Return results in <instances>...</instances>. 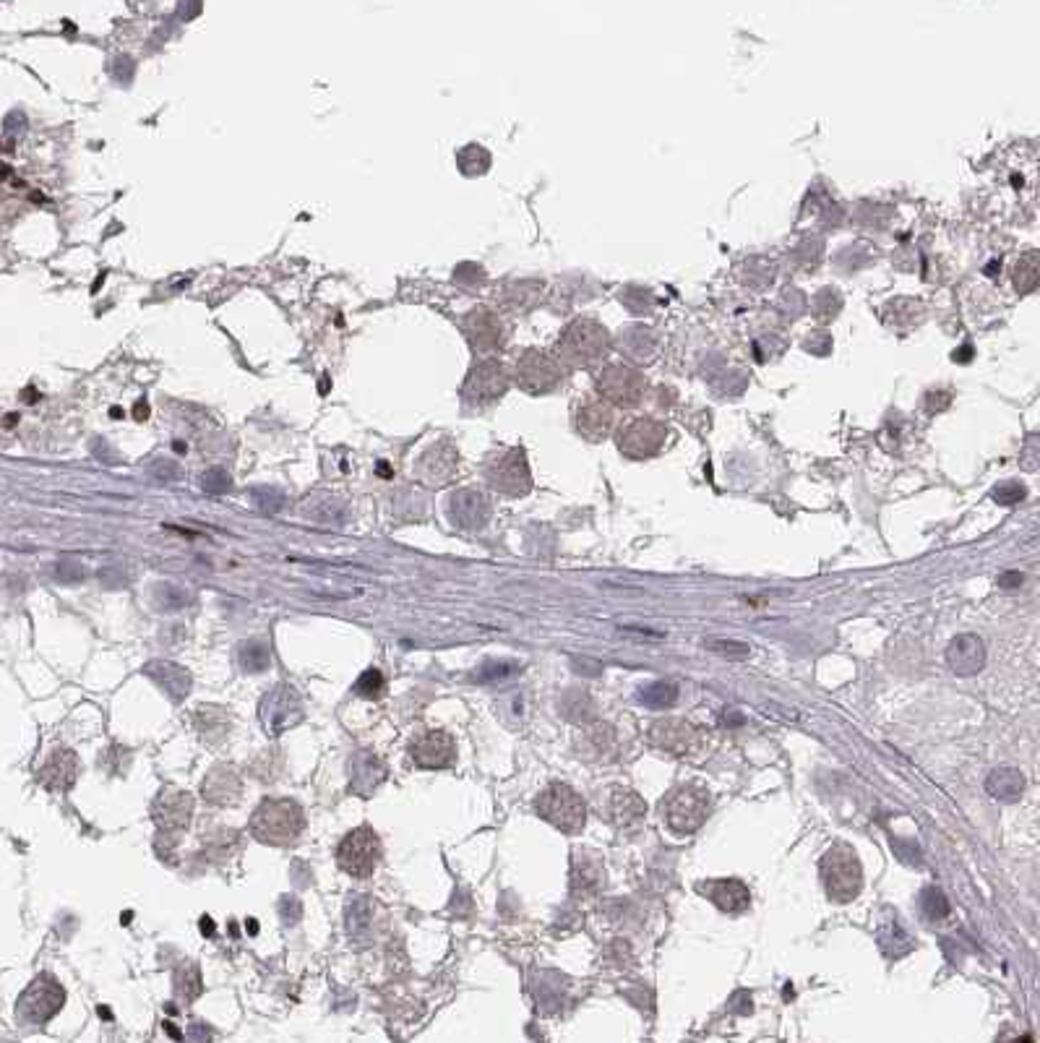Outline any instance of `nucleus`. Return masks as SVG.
<instances>
[{
  "label": "nucleus",
  "mask_w": 1040,
  "mask_h": 1043,
  "mask_svg": "<svg viewBox=\"0 0 1040 1043\" xmlns=\"http://www.w3.org/2000/svg\"><path fill=\"white\" fill-rule=\"evenodd\" d=\"M269 647L261 645V642H248L243 650H240V665L243 671L248 673H259L264 668H269Z\"/></svg>",
  "instance_id": "f704fd0d"
},
{
  "label": "nucleus",
  "mask_w": 1040,
  "mask_h": 1043,
  "mask_svg": "<svg viewBox=\"0 0 1040 1043\" xmlns=\"http://www.w3.org/2000/svg\"><path fill=\"white\" fill-rule=\"evenodd\" d=\"M994 499L999 501V504H1017V501L1025 499V488H1022L1020 483H1004L1001 488H996L994 491Z\"/></svg>",
  "instance_id": "4c0bfd02"
},
{
  "label": "nucleus",
  "mask_w": 1040,
  "mask_h": 1043,
  "mask_svg": "<svg viewBox=\"0 0 1040 1043\" xmlns=\"http://www.w3.org/2000/svg\"><path fill=\"white\" fill-rule=\"evenodd\" d=\"M1025 775L1014 767H999L988 775L986 780V791L988 796L996 798V801H1004V804H1012V801H1020L1022 793H1025Z\"/></svg>",
  "instance_id": "bb28decb"
},
{
  "label": "nucleus",
  "mask_w": 1040,
  "mask_h": 1043,
  "mask_svg": "<svg viewBox=\"0 0 1040 1043\" xmlns=\"http://www.w3.org/2000/svg\"><path fill=\"white\" fill-rule=\"evenodd\" d=\"M152 817L162 835L175 838L178 832H186L193 817V796L178 788H165L159 793L152 806Z\"/></svg>",
  "instance_id": "dca6fc26"
},
{
  "label": "nucleus",
  "mask_w": 1040,
  "mask_h": 1043,
  "mask_svg": "<svg viewBox=\"0 0 1040 1043\" xmlns=\"http://www.w3.org/2000/svg\"><path fill=\"white\" fill-rule=\"evenodd\" d=\"M79 772H81L79 757H76L73 751L60 749V751H55L53 757L47 759V764L42 767V772H40V780L47 791H68V788L76 783V778H79Z\"/></svg>",
  "instance_id": "412c9836"
},
{
  "label": "nucleus",
  "mask_w": 1040,
  "mask_h": 1043,
  "mask_svg": "<svg viewBox=\"0 0 1040 1043\" xmlns=\"http://www.w3.org/2000/svg\"><path fill=\"white\" fill-rule=\"evenodd\" d=\"M386 778V767L381 762H378L376 757H371V754H358L355 757V762H352V783H350V791L352 793H358L360 783L363 785V796H368V793L376 791V785L381 783V780Z\"/></svg>",
  "instance_id": "c85d7f7f"
},
{
  "label": "nucleus",
  "mask_w": 1040,
  "mask_h": 1043,
  "mask_svg": "<svg viewBox=\"0 0 1040 1043\" xmlns=\"http://www.w3.org/2000/svg\"><path fill=\"white\" fill-rule=\"evenodd\" d=\"M259 718L269 736H282L285 731H290V728H295L298 723H303V718H305L303 699H300V694L292 689V686H285V684L274 686V689L269 691L264 699H261Z\"/></svg>",
  "instance_id": "1a4fd4ad"
},
{
  "label": "nucleus",
  "mask_w": 1040,
  "mask_h": 1043,
  "mask_svg": "<svg viewBox=\"0 0 1040 1043\" xmlns=\"http://www.w3.org/2000/svg\"><path fill=\"white\" fill-rule=\"evenodd\" d=\"M464 332H467L470 345L480 350V353L496 350L498 342H501V324H498V319L488 308L470 311V316L464 319Z\"/></svg>",
  "instance_id": "4be33fe9"
},
{
  "label": "nucleus",
  "mask_w": 1040,
  "mask_h": 1043,
  "mask_svg": "<svg viewBox=\"0 0 1040 1043\" xmlns=\"http://www.w3.org/2000/svg\"><path fill=\"white\" fill-rule=\"evenodd\" d=\"M605 882V874L595 858L590 856H574L571 864V892L577 897H592L600 892Z\"/></svg>",
  "instance_id": "a878e982"
},
{
  "label": "nucleus",
  "mask_w": 1040,
  "mask_h": 1043,
  "mask_svg": "<svg viewBox=\"0 0 1040 1043\" xmlns=\"http://www.w3.org/2000/svg\"><path fill=\"white\" fill-rule=\"evenodd\" d=\"M668 441V428L655 418H631L621 423L616 433V446L623 457L652 459L663 452Z\"/></svg>",
  "instance_id": "0eeeda50"
},
{
  "label": "nucleus",
  "mask_w": 1040,
  "mask_h": 1043,
  "mask_svg": "<svg viewBox=\"0 0 1040 1043\" xmlns=\"http://www.w3.org/2000/svg\"><path fill=\"white\" fill-rule=\"evenodd\" d=\"M506 389H509L506 368L498 360H483L472 368L467 381H464L462 397L467 405H488V402L504 397Z\"/></svg>",
  "instance_id": "ddd939ff"
},
{
  "label": "nucleus",
  "mask_w": 1040,
  "mask_h": 1043,
  "mask_svg": "<svg viewBox=\"0 0 1040 1043\" xmlns=\"http://www.w3.org/2000/svg\"><path fill=\"white\" fill-rule=\"evenodd\" d=\"M650 741L652 746H657L660 751L670 754V757H689L694 754L696 746L702 744V733L696 725H691L689 720H678V718H665L657 720L650 728Z\"/></svg>",
  "instance_id": "4468645a"
},
{
  "label": "nucleus",
  "mask_w": 1040,
  "mask_h": 1043,
  "mask_svg": "<svg viewBox=\"0 0 1040 1043\" xmlns=\"http://www.w3.org/2000/svg\"><path fill=\"white\" fill-rule=\"evenodd\" d=\"M597 392L610 407H623L626 410V407L642 405L647 384H644V376L636 368L613 363V366L603 368V373L597 376Z\"/></svg>",
  "instance_id": "9d476101"
},
{
  "label": "nucleus",
  "mask_w": 1040,
  "mask_h": 1043,
  "mask_svg": "<svg viewBox=\"0 0 1040 1043\" xmlns=\"http://www.w3.org/2000/svg\"><path fill=\"white\" fill-rule=\"evenodd\" d=\"M610 350V334L603 324L595 319H577L571 321L558 339L556 353L558 363H566L569 368H590L608 355Z\"/></svg>",
  "instance_id": "f03ea898"
},
{
  "label": "nucleus",
  "mask_w": 1040,
  "mask_h": 1043,
  "mask_svg": "<svg viewBox=\"0 0 1040 1043\" xmlns=\"http://www.w3.org/2000/svg\"><path fill=\"white\" fill-rule=\"evenodd\" d=\"M564 381V368L553 355L540 350H527L517 363V384L522 392L540 397L553 392Z\"/></svg>",
  "instance_id": "9b49d317"
},
{
  "label": "nucleus",
  "mask_w": 1040,
  "mask_h": 1043,
  "mask_svg": "<svg viewBox=\"0 0 1040 1043\" xmlns=\"http://www.w3.org/2000/svg\"><path fill=\"white\" fill-rule=\"evenodd\" d=\"M723 725H743V718L738 715V712H725Z\"/></svg>",
  "instance_id": "a19ab883"
},
{
  "label": "nucleus",
  "mask_w": 1040,
  "mask_h": 1043,
  "mask_svg": "<svg viewBox=\"0 0 1040 1043\" xmlns=\"http://www.w3.org/2000/svg\"><path fill=\"white\" fill-rule=\"evenodd\" d=\"M1035 285H1038V251H1030L1014 266V287L1027 295L1033 293Z\"/></svg>",
  "instance_id": "2f4dec72"
},
{
  "label": "nucleus",
  "mask_w": 1040,
  "mask_h": 1043,
  "mask_svg": "<svg viewBox=\"0 0 1040 1043\" xmlns=\"http://www.w3.org/2000/svg\"><path fill=\"white\" fill-rule=\"evenodd\" d=\"M204 801L214 806H235L243 796V775L232 764H217L201 785Z\"/></svg>",
  "instance_id": "a211bd4d"
},
{
  "label": "nucleus",
  "mask_w": 1040,
  "mask_h": 1043,
  "mask_svg": "<svg viewBox=\"0 0 1040 1043\" xmlns=\"http://www.w3.org/2000/svg\"><path fill=\"white\" fill-rule=\"evenodd\" d=\"M947 663L957 676H975L986 665V645L975 634H960L947 647Z\"/></svg>",
  "instance_id": "6ab92c4d"
},
{
  "label": "nucleus",
  "mask_w": 1040,
  "mask_h": 1043,
  "mask_svg": "<svg viewBox=\"0 0 1040 1043\" xmlns=\"http://www.w3.org/2000/svg\"><path fill=\"white\" fill-rule=\"evenodd\" d=\"M535 811L548 824H553L556 830L566 832V835H577L582 832L584 822H587V809H584V801L579 798V793L574 788L564 783H553L548 785L535 801Z\"/></svg>",
  "instance_id": "20e7f679"
},
{
  "label": "nucleus",
  "mask_w": 1040,
  "mask_h": 1043,
  "mask_svg": "<svg viewBox=\"0 0 1040 1043\" xmlns=\"http://www.w3.org/2000/svg\"><path fill=\"white\" fill-rule=\"evenodd\" d=\"M514 671H517V665H511V663L488 665V668H483V671H477L480 676H475V681H483V684H488V681H498V678H509Z\"/></svg>",
  "instance_id": "58836bf2"
},
{
  "label": "nucleus",
  "mask_w": 1040,
  "mask_h": 1043,
  "mask_svg": "<svg viewBox=\"0 0 1040 1043\" xmlns=\"http://www.w3.org/2000/svg\"><path fill=\"white\" fill-rule=\"evenodd\" d=\"M410 759L420 770H446L457 762V744L446 731H423L410 741Z\"/></svg>",
  "instance_id": "2eb2a0df"
},
{
  "label": "nucleus",
  "mask_w": 1040,
  "mask_h": 1043,
  "mask_svg": "<svg viewBox=\"0 0 1040 1043\" xmlns=\"http://www.w3.org/2000/svg\"><path fill=\"white\" fill-rule=\"evenodd\" d=\"M707 647L712 652H717V655H723V658L743 660L751 655V647L746 645V642H736V639H709Z\"/></svg>",
  "instance_id": "e433bc0d"
},
{
  "label": "nucleus",
  "mask_w": 1040,
  "mask_h": 1043,
  "mask_svg": "<svg viewBox=\"0 0 1040 1043\" xmlns=\"http://www.w3.org/2000/svg\"><path fill=\"white\" fill-rule=\"evenodd\" d=\"M248 830L264 845H295L305 832V809L295 798H264L251 814Z\"/></svg>",
  "instance_id": "f257e3e1"
},
{
  "label": "nucleus",
  "mask_w": 1040,
  "mask_h": 1043,
  "mask_svg": "<svg viewBox=\"0 0 1040 1043\" xmlns=\"http://www.w3.org/2000/svg\"><path fill=\"white\" fill-rule=\"evenodd\" d=\"M663 817L670 830L689 835L696 832L709 817V793L702 788H678L663 804Z\"/></svg>",
  "instance_id": "6e6552de"
},
{
  "label": "nucleus",
  "mask_w": 1040,
  "mask_h": 1043,
  "mask_svg": "<svg viewBox=\"0 0 1040 1043\" xmlns=\"http://www.w3.org/2000/svg\"><path fill=\"white\" fill-rule=\"evenodd\" d=\"M921 911L931 924H939V921H944V918L949 916L952 908H949L947 895H944L939 887H926V890L921 892Z\"/></svg>",
  "instance_id": "72a5a7b5"
},
{
  "label": "nucleus",
  "mask_w": 1040,
  "mask_h": 1043,
  "mask_svg": "<svg viewBox=\"0 0 1040 1043\" xmlns=\"http://www.w3.org/2000/svg\"><path fill=\"white\" fill-rule=\"evenodd\" d=\"M999 585L1001 587H1007V590H1014L1017 585H1022V574L1020 572H1007L1004 577L999 579Z\"/></svg>",
  "instance_id": "ea45409f"
},
{
  "label": "nucleus",
  "mask_w": 1040,
  "mask_h": 1043,
  "mask_svg": "<svg viewBox=\"0 0 1040 1043\" xmlns=\"http://www.w3.org/2000/svg\"><path fill=\"white\" fill-rule=\"evenodd\" d=\"M639 702L652 710H665V707H673L678 702V686L668 684V681H657V684L644 686L639 691Z\"/></svg>",
  "instance_id": "c756f323"
},
{
  "label": "nucleus",
  "mask_w": 1040,
  "mask_h": 1043,
  "mask_svg": "<svg viewBox=\"0 0 1040 1043\" xmlns=\"http://www.w3.org/2000/svg\"><path fill=\"white\" fill-rule=\"evenodd\" d=\"M1004 1043H1033V1038H1030V1036H1017V1038H1009V1041H1004Z\"/></svg>",
  "instance_id": "79ce46f5"
},
{
  "label": "nucleus",
  "mask_w": 1040,
  "mask_h": 1043,
  "mask_svg": "<svg viewBox=\"0 0 1040 1043\" xmlns=\"http://www.w3.org/2000/svg\"><path fill=\"white\" fill-rule=\"evenodd\" d=\"M193 720H196V731L204 744H219L225 741V736L230 733V718L222 707L214 705H201L193 712Z\"/></svg>",
  "instance_id": "cd10ccee"
},
{
  "label": "nucleus",
  "mask_w": 1040,
  "mask_h": 1043,
  "mask_svg": "<svg viewBox=\"0 0 1040 1043\" xmlns=\"http://www.w3.org/2000/svg\"><path fill=\"white\" fill-rule=\"evenodd\" d=\"M819 874H822L824 890H827V897L832 903H853L855 897L861 895L863 869L850 845H832L822 856V861H819Z\"/></svg>",
  "instance_id": "7ed1b4c3"
},
{
  "label": "nucleus",
  "mask_w": 1040,
  "mask_h": 1043,
  "mask_svg": "<svg viewBox=\"0 0 1040 1043\" xmlns=\"http://www.w3.org/2000/svg\"><path fill=\"white\" fill-rule=\"evenodd\" d=\"M175 994L186 1004L201 994V973L193 963L180 965L178 973H175Z\"/></svg>",
  "instance_id": "7c9ffc66"
},
{
  "label": "nucleus",
  "mask_w": 1040,
  "mask_h": 1043,
  "mask_svg": "<svg viewBox=\"0 0 1040 1043\" xmlns=\"http://www.w3.org/2000/svg\"><path fill=\"white\" fill-rule=\"evenodd\" d=\"M574 423H577L579 436H584L587 441H603L608 439L613 426H616V410L603 397L590 394L577 405Z\"/></svg>",
  "instance_id": "f3484780"
},
{
  "label": "nucleus",
  "mask_w": 1040,
  "mask_h": 1043,
  "mask_svg": "<svg viewBox=\"0 0 1040 1043\" xmlns=\"http://www.w3.org/2000/svg\"><path fill=\"white\" fill-rule=\"evenodd\" d=\"M146 673H149L159 684V689L165 691L170 699H175V702H180V699L188 694V689H191V676H188V671L175 663L157 660V663L146 665Z\"/></svg>",
  "instance_id": "393cba45"
},
{
  "label": "nucleus",
  "mask_w": 1040,
  "mask_h": 1043,
  "mask_svg": "<svg viewBox=\"0 0 1040 1043\" xmlns=\"http://www.w3.org/2000/svg\"><path fill=\"white\" fill-rule=\"evenodd\" d=\"M384 691L386 678L384 673L376 671V668H368V671L358 678V684H355V694H360V697L365 699H381L384 697Z\"/></svg>",
  "instance_id": "c9c22d12"
},
{
  "label": "nucleus",
  "mask_w": 1040,
  "mask_h": 1043,
  "mask_svg": "<svg viewBox=\"0 0 1040 1043\" xmlns=\"http://www.w3.org/2000/svg\"><path fill=\"white\" fill-rule=\"evenodd\" d=\"M449 517L462 530H480L491 519V504H488L483 493L459 491L449 501Z\"/></svg>",
  "instance_id": "aec40b11"
},
{
  "label": "nucleus",
  "mask_w": 1040,
  "mask_h": 1043,
  "mask_svg": "<svg viewBox=\"0 0 1040 1043\" xmlns=\"http://www.w3.org/2000/svg\"><path fill=\"white\" fill-rule=\"evenodd\" d=\"M66 1004V991L58 984V978L50 973H40L27 989L21 991L19 1002H16V1017L24 1025H45L50 1023Z\"/></svg>",
  "instance_id": "39448f33"
},
{
  "label": "nucleus",
  "mask_w": 1040,
  "mask_h": 1043,
  "mask_svg": "<svg viewBox=\"0 0 1040 1043\" xmlns=\"http://www.w3.org/2000/svg\"><path fill=\"white\" fill-rule=\"evenodd\" d=\"M644 801L636 796L634 791H626V788H613L608 798V817L610 822L618 824V827H634V824L642 822Z\"/></svg>",
  "instance_id": "b1692460"
},
{
  "label": "nucleus",
  "mask_w": 1040,
  "mask_h": 1043,
  "mask_svg": "<svg viewBox=\"0 0 1040 1043\" xmlns=\"http://www.w3.org/2000/svg\"><path fill=\"white\" fill-rule=\"evenodd\" d=\"M378 861H381V840L368 824L347 832L337 848L339 869L355 879L371 877Z\"/></svg>",
  "instance_id": "423d86ee"
},
{
  "label": "nucleus",
  "mask_w": 1040,
  "mask_h": 1043,
  "mask_svg": "<svg viewBox=\"0 0 1040 1043\" xmlns=\"http://www.w3.org/2000/svg\"><path fill=\"white\" fill-rule=\"evenodd\" d=\"M702 892L725 913H743L751 905V892L741 879H715Z\"/></svg>",
  "instance_id": "5701e85b"
},
{
  "label": "nucleus",
  "mask_w": 1040,
  "mask_h": 1043,
  "mask_svg": "<svg viewBox=\"0 0 1040 1043\" xmlns=\"http://www.w3.org/2000/svg\"><path fill=\"white\" fill-rule=\"evenodd\" d=\"M582 741H584V749H582L584 757L600 759V757H605L610 749H613V731L605 728V725H595V728H590V731H584Z\"/></svg>",
  "instance_id": "473e14b6"
},
{
  "label": "nucleus",
  "mask_w": 1040,
  "mask_h": 1043,
  "mask_svg": "<svg viewBox=\"0 0 1040 1043\" xmlns=\"http://www.w3.org/2000/svg\"><path fill=\"white\" fill-rule=\"evenodd\" d=\"M485 478L496 491L506 493V496H524L532 488L530 465H527L522 449H509L501 457L491 459Z\"/></svg>",
  "instance_id": "f8f14e48"
}]
</instances>
